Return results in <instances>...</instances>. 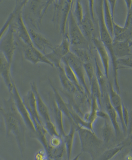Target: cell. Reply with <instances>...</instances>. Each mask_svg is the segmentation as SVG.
<instances>
[{
	"label": "cell",
	"instance_id": "cell-1",
	"mask_svg": "<svg viewBox=\"0 0 132 160\" xmlns=\"http://www.w3.org/2000/svg\"><path fill=\"white\" fill-rule=\"evenodd\" d=\"M2 108V111L0 112L4 119L6 135L8 137L11 134L14 135L20 152L23 156L26 148V124L16 109L12 97L3 101Z\"/></svg>",
	"mask_w": 132,
	"mask_h": 160
},
{
	"label": "cell",
	"instance_id": "cell-2",
	"mask_svg": "<svg viewBox=\"0 0 132 160\" xmlns=\"http://www.w3.org/2000/svg\"><path fill=\"white\" fill-rule=\"evenodd\" d=\"M82 145V152L89 153L92 160L97 158L104 146V142L99 139L94 132L85 128L77 127Z\"/></svg>",
	"mask_w": 132,
	"mask_h": 160
},
{
	"label": "cell",
	"instance_id": "cell-3",
	"mask_svg": "<svg viewBox=\"0 0 132 160\" xmlns=\"http://www.w3.org/2000/svg\"><path fill=\"white\" fill-rule=\"evenodd\" d=\"M54 1H28L26 3L28 18L36 30H40L43 17Z\"/></svg>",
	"mask_w": 132,
	"mask_h": 160
},
{
	"label": "cell",
	"instance_id": "cell-4",
	"mask_svg": "<svg viewBox=\"0 0 132 160\" xmlns=\"http://www.w3.org/2000/svg\"><path fill=\"white\" fill-rule=\"evenodd\" d=\"M28 1H16L15 7L16 8V14L12 22L16 35L18 36V40L27 45H33L28 32V29L24 21L23 10Z\"/></svg>",
	"mask_w": 132,
	"mask_h": 160
},
{
	"label": "cell",
	"instance_id": "cell-5",
	"mask_svg": "<svg viewBox=\"0 0 132 160\" xmlns=\"http://www.w3.org/2000/svg\"><path fill=\"white\" fill-rule=\"evenodd\" d=\"M74 1H54V15L52 21L56 23L59 27V32L62 36L66 34V26L68 19L69 14L73 7Z\"/></svg>",
	"mask_w": 132,
	"mask_h": 160
},
{
	"label": "cell",
	"instance_id": "cell-6",
	"mask_svg": "<svg viewBox=\"0 0 132 160\" xmlns=\"http://www.w3.org/2000/svg\"><path fill=\"white\" fill-rule=\"evenodd\" d=\"M68 23V26L67 33L68 36L71 46L85 49L92 52L89 42L82 34L79 27L78 24L77 23L74 17L73 16L72 8L69 14Z\"/></svg>",
	"mask_w": 132,
	"mask_h": 160
},
{
	"label": "cell",
	"instance_id": "cell-7",
	"mask_svg": "<svg viewBox=\"0 0 132 160\" xmlns=\"http://www.w3.org/2000/svg\"><path fill=\"white\" fill-rule=\"evenodd\" d=\"M62 62H65L68 65L77 78L81 87L90 98V90L85 81V72L82 62L71 52H68L62 59Z\"/></svg>",
	"mask_w": 132,
	"mask_h": 160
},
{
	"label": "cell",
	"instance_id": "cell-8",
	"mask_svg": "<svg viewBox=\"0 0 132 160\" xmlns=\"http://www.w3.org/2000/svg\"><path fill=\"white\" fill-rule=\"evenodd\" d=\"M15 36V31L11 23L0 40V52L11 65H12L16 48Z\"/></svg>",
	"mask_w": 132,
	"mask_h": 160
},
{
	"label": "cell",
	"instance_id": "cell-9",
	"mask_svg": "<svg viewBox=\"0 0 132 160\" xmlns=\"http://www.w3.org/2000/svg\"><path fill=\"white\" fill-rule=\"evenodd\" d=\"M70 42L67 33L62 36L60 44L53 48L52 50L45 54L47 60L54 65V68H59L62 63V59L70 52Z\"/></svg>",
	"mask_w": 132,
	"mask_h": 160
},
{
	"label": "cell",
	"instance_id": "cell-10",
	"mask_svg": "<svg viewBox=\"0 0 132 160\" xmlns=\"http://www.w3.org/2000/svg\"><path fill=\"white\" fill-rule=\"evenodd\" d=\"M10 94H11V96L12 97V98L13 99V101L15 104V106L16 107V109L19 112V114L21 116V118L23 119L26 127L35 136L36 134L35 129V127L32 122V120L31 119V117L29 115L28 112L27 111L26 107L24 104L22 97L19 93L18 90L15 83H14L13 89H12L11 92L10 93Z\"/></svg>",
	"mask_w": 132,
	"mask_h": 160
},
{
	"label": "cell",
	"instance_id": "cell-11",
	"mask_svg": "<svg viewBox=\"0 0 132 160\" xmlns=\"http://www.w3.org/2000/svg\"><path fill=\"white\" fill-rule=\"evenodd\" d=\"M21 48L24 59L34 65L38 64H46L52 68L54 65L50 62L44 54L36 49L33 45H27L19 40Z\"/></svg>",
	"mask_w": 132,
	"mask_h": 160
},
{
	"label": "cell",
	"instance_id": "cell-12",
	"mask_svg": "<svg viewBox=\"0 0 132 160\" xmlns=\"http://www.w3.org/2000/svg\"><path fill=\"white\" fill-rule=\"evenodd\" d=\"M108 93H109V99L111 106L115 110L118 118L120 121L121 127L122 128L123 132L124 134H127L128 129L125 127L123 119V104L122 99L120 94L116 92L114 90L113 85H112L110 81H108Z\"/></svg>",
	"mask_w": 132,
	"mask_h": 160
},
{
	"label": "cell",
	"instance_id": "cell-13",
	"mask_svg": "<svg viewBox=\"0 0 132 160\" xmlns=\"http://www.w3.org/2000/svg\"><path fill=\"white\" fill-rule=\"evenodd\" d=\"M28 32L33 46L43 54H46L48 50L50 52L52 50L54 47L44 35L33 28H29Z\"/></svg>",
	"mask_w": 132,
	"mask_h": 160
},
{
	"label": "cell",
	"instance_id": "cell-14",
	"mask_svg": "<svg viewBox=\"0 0 132 160\" xmlns=\"http://www.w3.org/2000/svg\"><path fill=\"white\" fill-rule=\"evenodd\" d=\"M31 90L33 91L34 94L38 113L39 114L41 118L42 119L44 124H45L46 123L51 122L52 121L50 115L49 109L40 96L36 83L35 82H31Z\"/></svg>",
	"mask_w": 132,
	"mask_h": 160
},
{
	"label": "cell",
	"instance_id": "cell-15",
	"mask_svg": "<svg viewBox=\"0 0 132 160\" xmlns=\"http://www.w3.org/2000/svg\"><path fill=\"white\" fill-rule=\"evenodd\" d=\"M12 65L8 62L3 55L0 52V77L2 78L10 93L12 91L14 82L11 74Z\"/></svg>",
	"mask_w": 132,
	"mask_h": 160
},
{
	"label": "cell",
	"instance_id": "cell-16",
	"mask_svg": "<svg viewBox=\"0 0 132 160\" xmlns=\"http://www.w3.org/2000/svg\"><path fill=\"white\" fill-rule=\"evenodd\" d=\"M92 42L94 45L95 49L97 52L100 59H101L102 65L104 69V74L106 77L107 81H110L109 79V68H110V58L109 57V53L106 48L102 43L100 40L97 38L95 37L92 38Z\"/></svg>",
	"mask_w": 132,
	"mask_h": 160
},
{
	"label": "cell",
	"instance_id": "cell-17",
	"mask_svg": "<svg viewBox=\"0 0 132 160\" xmlns=\"http://www.w3.org/2000/svg\"><path fill=\"white\" fill-rule=\"evenodd\" d=\"M101 99L102 102H103L104 106H105L106 113L108 115L109 119L111 122V124L113 127L116 137H119L120 135L121 132H120V125H119L118 120H117L118 115L117 114L115 110L113 109L110 103L108 92H107L106 94L102 97Z\"/></svg>",
	"mask_w": 132,
	"mask_h": 160
},
{
	"label": "cell",
	"instance_id": "cell-18",
	"mask_svg": "<svg viewBox=\"0 0 132 160\" xmlns=\"http://www.w3.org/2000/svg\"><path fill=\"white\" fill-rule=\"evenodd\" d=\"M94 22L90 16L89 9L84 15L82 23L79 26L80 31L87 42H91L94 35Z\"/></svg>",
	"mask_w": 132,
	"mask_h": 160
},
{
	"label": "cell",
	"instance_id": "cell-19",
	"mask_svg": "<svg viewBox=\"0 0 132 160\" xmlns=\"http://www.w3.org/2000/svg\"><path fill=\"white\" fill-rule=\"evenodd\" d=\"M112 47L116 59L132 56V39L123 42L113 41Z\"/></svg>",
	"mask_w": 132,
	"mask_h": 160
},
{
	"label": "cell",
	"instance_id": "cell-20",
	"mask_svg": "<svg viewBox=\"0 0 132 160\" xmlns=\"http://www.w3.org/2000/svg\"><path fill=\"white\" fill-rule=\"evenodd\" d=\"M49 85H50V86L53 91V92H54V101L56 103L58 108L59 109V111L61 112L62 114L66 115L67 118L70 121L71 124H74L73 121L72 120V118H71V112L69 109L68 104L64 101V100L62 99L59 91L56 87H54L52 82L50 79H49Z\"/></svg>",
	"mask_w": 132,
	"mask_h": 160
},
{
	"label": "cell",
	"instance_id": "cell-21",
	"mask_svg": "<svg viewBox=\"0 0 132 160\" xmlns=\"http://www.w3.org/2000/svg\"><path fill=\"white\" fill-rule=\"evenodd\" d=\"M52 97H50L51 98V108L53 111L54 115V120L56 122V127L58 132L59 135L63 138L65 135L66 134V132L64 129V122H63V114L59 109L58 108L57 106L56 103L54 101V98Z\"/></svg>",
	"mask_w": 132,
	"mask_h": 160
},
{
	"label": "cell",
	"instance_id": "cell-22",
	"mask_svg": "<svg viewBox=\"0 0 132 160\" xmlns=\"http://www.w3.org/2000/svg\"><path fill=\"white\" fill-rule=\"evenodd\" d=\"M95 76L97 78V81L99 84L100 89L102 97L108 92V81L104 75V72H102L100 66L99 65L98 60L97 57H95Z\"/></svg>",
	"mask_w": 132,
	"mask_h": 160
},
{
	"label": "cell",
	"instance_id": "cell-23",
	"mask_svg": "<svg viewBox=\"0 0 132 160\" xmlns=\"http://www.w3.org/2000/svg\"><path fill=\"white\" fill-rule=\"evenodd\" d=\"M76 132H77V128H76V124H71V129L68 134H66L65 136L63 138L68 160H71L74 140L75 133Z\"/></svg>",
	"mask_w": 132,
	"mask_h": 160
},
{
	"label": "cell",
	"instance_id": "cell-24",
	"mask_svg": "<svg viewBox=\"0 0 132 160\" xmlns=\"http://www.w3.org/2000/svg\"><path fill=\"white\" fill-rule=\"evenodd\" d=\"M103 16L106 28L110 35L113 39V22L115 21L111 16L108 1H103Z\"/></svg>",
	"mask_w": 132,
	"mask_h": 160
},
{
	"label": "cell",
	"instance_id": "cell-25",
	"mask_svg": "<svg viewBox=\"0 0 132 160\" xmlns=\"http://www.w3.org/2000/svg\"><path fill=\"white\" fill-rule=\"evenodd\" d=\"M70 52L73 53L77 58L79 59L82 62V64L91 62L92 52L89 50L71 46Z\"/></svg>",
	"mask_w": 132,
	"mask_h": 160
},
{
	"label": "cell",
	"instance_id": "cell-26",
	"mask_svg": "<svg viewBox=\"0 0 132 160\" xmlns=\"http://www.w3.org/2000/svg\"><path fill=\"white\" fill-rule=\"evenodd\" d=\"M103 119L104 120V124L102 129V137L104 139L103 142L104 144H107L109 143L110 141H111L113 135V128L107 114L103 118Z\"/></svg>",
	"mask_w": 132,
	"mask_h": 160
},
{
	"label": "cell",
	"instance_id": "cell-27",
	"mask_svg": "<svg viewBox=\"0 0 132 160\" xmlns=\"http://www.w3.org/2000/svg\"><path fill=\"white\" fill-rule=\"evenodd\" d=\"M89 85L90 86V97H93L97 99V103L100 108L102 107L101 93L99 87V84L97 81L95 75Z\"/></svg>",
	"mask_w": 132,
	"mask_h": 160
},
{
	"label": "cell",
	"instance_id": "cell-28",
	"mask_svg": "<svg viewBox=\"0 0 132 160\" xmlns=\"http://www.w3.org/2000/svg\"><path fill=\"white\" fill-rule=\"evenodd\" d=\"M62 62L64 64L63 68H64V73L66 74V77L71 81V82L73 83V85L77 88L78 91H79L80 92H85L78 82V79L75 75V74L74 73L73 71L72 70V69L65 62Z\"/></svg>",
	"mask_w": 132,
	"mask_h": 160
},
{
	"label": "cell",
	"instance_id": "cell-29",
	"mask_svg": "<svg viewBox=\"0 0 132 160\" xmlns=\"http://www.w3.org/2000/svg\"><path fill=\"white\" fill-rule=\"evenodd\" d=\"M74 3L75 6L74 10L73 11L72 10V13L77 23L78 24V26H79L82 23L84 17L82 5L80 1H74Z\"/></svg>",
	"mask_w": 132,
	"mask_h": 160
},
{
	"label": "cell",
	"instance_id": "cell-30",
	"mask_svg": "<svg viewBox=\"0 0 132 160\" xmlns=\"http://www.w3.org/2000/svg\"><path fill=\"white\" fill-rule=\"evenodd\" d=\"M116 65L117 66V68L120 69L121 68H132V57H123L121 58L116 59Z\"/></svg>",
	"mask_w": 132,
	"mask_h": 160
},
{
	"label": "cell",
	"instance_id": "cell-31",
	"mask_svg": "<svg viewBox=\"0 0 132 160\" xmlns=\"http://www.w3.org/2000/svg\"><path fill=\"white\" fill-rule=\"evenodd\" d=\"M16 14V8L14 7V9L10 14L8 17H7L6 21H5V23L3 24L2 27L0 29V40L2 37L3 35L5 34V32H6L7 29L10 27L11 24L12 23L13 20L14 19V17Z\"/></svg>",
	"mask_w": 132,
	"mask_h": 160
},
{
	"label": "cell",
	"instance_id": "cell-32",
	"mask_svg": "<svg viewBox=\"0 0 132 160\" xmlns=\"http://www.w3.org/2000/svg\"><path fill=\"white\" fill-rule=\"evenodd\" d=\"M64 144V139L60 135H52L51 136L50 138L49 139V149L50 148H59Z\"/></svg>",
	"mask_w": 132,
	"mask_h": 160
},
{
	"label": "cell",
	"instance_id": "cell-33",
	"mask_svg": "<svg viewBox=\"0 0 132 160\" xmlns=\"http://www.w3.org/2000/svg\"><path fill=\"white\" fill-rule=\"evenodd\" d=\"M132 27L125 29V31L120 35L114 37L113 41L123 42L132 39Z\"/></svg>",
	"mask_w": 132,
	"mask_h": 160
},
{
	"label": "cell",
	"instance_id": "cell-34",
	"mask_svg": "<svg viewBox=\"0 0 132 160\" xmlns=\"http://www.w3.org/2000/svg\"><path fill=\"white\" fill-rule=\"evenodd\" d=\"M83 66L85 71V75H87L89 84L92 82V78L94 77L95 71L94 67L92 66V64L91 62H87L85 64H83Z\"/></svg>",
	"mask_w": 132,
	"mask_h": 160
},
{
	"label": "cell",
	"instance_id": "cell-35",
	"mask_svg": "<svg viewBox=\"0 0 132 160\" xmlns=\"http://www.w3.org/2000/svg\"><path fill=\"white\" fill-rule=\"evenodd\" d=\"M34 160H50L47 151L45 148H41L36 152L34 155Z\"/></svg>",
	"mask_w": 132,
	"mask_h": 160
},
{
	"label": "cell",
	"instance_id": "cell-36",
	"mask_svg": "<svg viewBox=\"0 0 132 160\" xmlns=\"http://www.w3.org/2000/svg\"><path fill=\"white\" fill-rule=\"evenodd\" d=\"M123 122L125 124V127L128 129L129 126L130 125V119L128 109L124 104L123 106Z\"/></svg>",
	"mask_w": 132,
	"mask_h": 160
},
{
	"label": "cell",
	"instance_id": "cell-37",
	"mask_svg": "<svg viewBox=\"0 0 132 160\" xmlns=\"http://www.w3.org/2000/svg\"><path fill=\"white\" fill-rule=\"evenodd\" d=\"M125 29L123 27L120 26L118 24L116 23L115 21L113 22V37L120 35L125 31Z\"/></svg>",
	"mask_w": 132,
	"mask_h": 160
},
{
	"label": "cell",
	"instance_id": "cell-38",
	"mask_svg": "<svg viewBox=\"0 0 132 160\" xmlns=\"http://www.w3.org/2000/svg\"><path fill=\"white\" fill-rule=\"evenodd\" d=\"M132 8H131L130 10H127V16H126L125 23L123 27L125 29L131 28L132 27Z\"/></svg>",
	"mask_w": 132,
	"mask_h": 160
},
{
	"label": "cell",
	"instance_id": "cell-39",
	"mask_svg": "<svg viewBox=\"0 0 132 160\" xmlns=\"http://www.w3.org/2000/svg\"><path fill=\"white\" fill-rule=\"evenodd\" d=\"M109 3V8L111 12V16L113 20H115L114 14H115V6L117 3V1H113V0H110L108 1Z\"/></svg>",
	"mask_w": 132,
	"mask_h": 160
},
{
	"label": "cell",
	"instance_id": "cell-40",
	"mask_svg": "<svg viewBox=\"0 0 132 160\" xmlns=\"http://www.w3.org/2000/svg\"><path fill=\"white\" fill-rule=\"evenodd\" d=\"M125 2L127 9V10H130L132 8V1L131 0H125L124 1Z\"/></svg>",
	"mask_w": 132,
	"mask_h": 160
},
{
	"label": "cell",
	"instance_id": "cell-41",
	"mask_svg": "<svg viewBox=\"0 0 132 160\" xmlns=\"http://www.w3.org/2000/svg\"><path fill=\"white\" fill-rule=\"evenodd\" d=\"M125 160H132V153L130 152V153H128L127 155L125 156Z\"/></svg>",
	"mask_w": 132,
	"mask_h": 160
},
{
	"label": "cell",
	"instance_id": "cell-42",
	"mask_svg": "<svg viewBox=\"0 0 132 160\" xmlns=\"http://www.w3.org/2000/svg\"><path fill=\"white\" fill-rule=\"evenodd\" d=\"M80 155H81V153L78 155L76 156V158H73V160H79V157H80Z\"/></svg>",
	"mask_w": 132,
	"mask_h": 160
},
{
	"label": "cell",
	"instance_id": "cell-43",
	"mask_svg": "<svg viewBox=\"0 0 132 160\" xmlns=\"http://www.w3.org/2000/svg\"><path fill=\"white\" fill-rule=\"evenodd\" d=\"M3 108L2 107H0V112H1V111H2Z\"/></svg>",
	"mask_w": 132,
	"mask_h": 160
},
{
	"label": "cell",
	"instance_id": "cell-44",
	"mask_svg": "<svg viewBox=\"0 0 132 160\" xmlns=\"http://www.w3.org/2000/svg\"><path fill=\"white\" fill-rule=\"evenodd\" d=\"M0 122H1V119H0ZM0 129H1V128H0Z\"/></svg>",
	"mask_w": 132,
	"mask_h": 160
},
{
	"label": "cell",
	"instance_id": "cell-45",
	"mask_svg": "<svg viewBox=\"0 0 132 160\" xmlns=\"http://www.w3.org/2000/svg\"><path fill=\"white\" fill-rule=\"evenodd\" d=\"M0 160H1V158H0Z\"/></svg>",
	"mask_w": 132,
	"mask_h": 160
}]
</instances>
